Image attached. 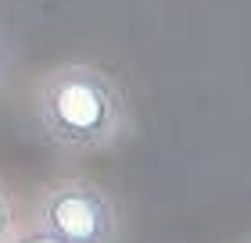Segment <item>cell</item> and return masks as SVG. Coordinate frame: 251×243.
I'll return each mask as SVG.
<instances>
[{
    "mask_svg": "<svg viewBox=\"0 0 251 243\" xmlns=\"http://www.w3.org/2000/svg\"><path fill=\"white\" fill-rule=\"evenodd\" d=\"M32 114L43 140L61 154H97L133 129L122 86L104 68L83 61H65L40 75Z\"/></svg>",
    "mask_w": 251,
    "mask_h": 243,
    "instance_id": "obj_1",
    "label": "cell"
},
{
    "mask_svg": "<svg viewBox=\"0 0 251 243\" xmlns=\"http://www.w3.org/2000/svg\"><path fill=\"white\" fill-rule=\"evenodd\" d=\"M32 225L47 229L61 243H115L119 211L108 190L90 179H58L36 197Z\"/></svg>",
    "mask_w": 251,
    "mask_h": 243,
    "instance_id": "obj_2",
    "label": "cell"
},
{
    "mask_svg": "<svg viewBox=\"0 0 251 243\" xmlns=\"http://www.w3.org/2000/svg\"><path fill=\"white\" fill-rule=\"evenodd\" d=\"M15 233V200H11L7 186L0 182V243H7Z\"/></svg>",
    "mask_w": 251,
    "mask_h": 243,
    "instance_id": "obj_3",
    "label": "cell"
},
{
    "mask_svg": "<svg viewBox=\"0 0 251 243\" xmlns=\"http://www.w3.org/2000/svg\"><path fill=\"white\" fill-rule=\"evenodd\" d=\"M7 243H61V240L50 236L47 229H40V225H25V229H15Z\"/></svg>",
    "mask_w": 251,
    "mask_h": 243,
    "instance_id": "obj_4",
    "label": "cell"
},
{
    "mask_svg": "<svg viewBox=\"0 0 251 243\" xmlns=\"http://www.w3.org/2000/svg\"><path fill=\"white\" fill-rule=\"evenodd\" d=\"M11 65H15V50H11V43L0 36V86L7 83V72H11Z\"/></svg>",
    "mask_w": 251,
    "mask_h": 243,
    "instance_id": "obj_5",
    "label": "cell"
},
{
    "mask_svg": "<svg viewBox=\"0 0 251 243\" xmlns=\"http://www.w3.org/2000/svg\"><path fill=\"white\" fill-rule=\"evenodd\" d=\"M248 243H251V240H248Z\"/></svg>",
    "mask_w": 251,
    "mask_h": 243,
    "instance_id": "obj_6",
    "label": "cell"
}]
</instances>
